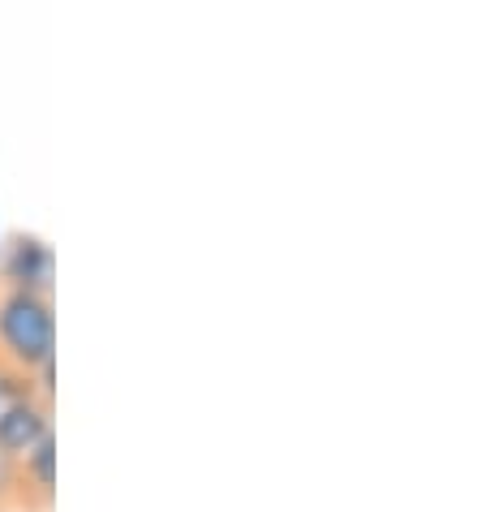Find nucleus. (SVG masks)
<instances>
[{
    "label": "nucleus",
    "instance_id": "1",
    "mask_svg": "<svg viewBox=\"0 0 482 512\" xmlns=\"http://www.w3.org/2000/svg\"><path fill=\"white\" fill-rule=\"evenodd\" d=\"M48 362H56L52 297L0 289V371L35 375Z\"/></svg>",
    "mask_w": 482,
    "mask_h": 512
},
{
    "label": "nucleus",
    "instance_id": "2",
    "mask_svg": "<svg viewBox=\"0 0 482 512\" xmlns=\"http://www.w3.org/2000/svg\"><path fill=\"white\" fill-rule=\"evenodd\" d=\"M52 435V405L39 396H18L0 405V465H18L22 457Z\"/></svg>",
    "mask_w": 482,
    "mask_h": 512
},
{
    "label": "nucleus",
    "instance_id": "3",
    "mask_svg": "<svg viewBox=\"0 0 482 512\" xmlns=\"http://www.w3.org/2000/svg\"><path fill=\"white\" fill-rule=\"evenodd\" d=\"M52 276H56V254L44 237L35 233H18L9 237L5 259H0V280L13 293H52Z\"/></svg>",
    "mask_w": 482,
    "mask_h": 512
},
{
    "label": "nucleus",
    "instance_id": "4",
    "mask_svg": "<svg viewBox=\"0 0 482 512\" xmlns=\"http://www.w3.org/2000/svg\"><path fill=\"white\" fill-rule=\"evenodd\" d=\"M18 482H26L31 491H39V500H52V487H56V439L48 435L31 457L18 461Z\"/></svg>",
    "mask_w": 482,
    "mask_h": 512
},
{
    "label": "nucleus",
    "instance_id": "5",
    "mask_svg": "<svg viewBox=\"0 0 482 512\" xmlns=\"http://www.w3.org/2000/svg\"><path fill=\"white\" fill-rule=\"evenodd\" d=\"M0 405H5V392H0Z\"/></svg>",
    "mask_w": 482,
    "mask_h": 512
}]
</instances>
